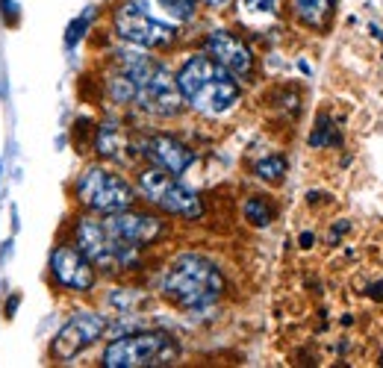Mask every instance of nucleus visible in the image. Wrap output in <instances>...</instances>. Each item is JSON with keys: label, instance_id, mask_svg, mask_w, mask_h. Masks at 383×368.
I'll use <instances>...</instances> for the list:
<instances>
[{"label": "nucleus", "instance_id": "2eb2a0df", "mask_svg": "<svg viewBox=\"0 0 383 368\" xmlns=\"http://www.w3.org/2000/svg\"><path fill=\"white\" fill-rule=\"evenodd\" d=\"M127 148L124 130L118 121H104L95 133V151L104 156V159H121V151Z\"/></svg>", "mask_w": 383, "mask_h": 368}, {"label": "nucleus", "instance_id": "423d86ee", "mask_svg": "<svg viewBox=\"0 0 383 368\" xmlns=\"http://www.w3.org/2000/svg\"><path fill=\"white\" fill-rule=\"evenodd\" d=\"M77 200L89 209V213H121V209H130L136 204V188L130 186L121 174L104 168V165H89L80 180L74 186Z\"/></svg>", "mask_w": 383, "mask_h": 368}, {"label": "nucleus", "instance_id": "20e7f679", "mask_svg": "<svg viewBox=\"0 0 383 368\" xmlns=\"http://www.w3.org/2000/svg\"><path fill=\"white\" fill-rule=\"evenodd\" d=\"M180 356V345L171 333L139 330L112 339L104 348L106 368H148V365H174Z\"/></svg>", "mask_w": 383, "mask_h": 368}, {"label": "nucleus", "instance_id": "39448f33", "mask_svg": "<svg viewBox=\"0 0 383 368\" xmlns=\"http://www.w3.org/2000/svg\"><path fill=\"white\" fill-rule=\"evenodd\" d=\"M74 242H77V248L92 260L95 269H101L106 274L130 271L139 265V248L118 242L112 233L106 230L104 218H92V215L80 218L74 227Z\"/></svg>", "mask_w": 383, "mask_h": 368}, {"label": "nucleus", "instance_id": "f3484780", "mask_svg": "<svg viewBox=\"0 0 383 368\" xmlns=\"http://www.w3.org/2000/svg\"><path fill=\"white\" fill-rule=\"evenodd\" d=\"M254 174L259 177V180H266V183H280L283 180V174H286V159L283 156H266V159H259L254 165Z\"/></svg>", "mask_w": 383, "mask_h": 368}, {"label": "nucleus", "instance_id": "1a4fd4ad", "mask_svg": "<svg viewBox=\"0 0 383 368\" xmlns=\"http://www.w3.org/2000/svg\"><path fill=\"white\" fill-rule=\"evenodd\" d=\"M104 333H106V316H101V312H74L59 327L57 339L50 345L53 360L71 362L74 356H80L86 348H92Z\"/></svg>", "mask_w": 383, "mask_h": 368}, {"label": "nucleus", "instance_id": "6ab92c4d", "mask_svg": "<svg viewBox=\"0 0 383 368\" xmlns=\"http://www.w3.org/2000/svg\"><path fill=\"white\" fill-rule=\"evenodd\" d=\"M310 144L313 148H327V144H342V139H339V133L333 130V124H331V118H319V124H315V130H313V136H310Z\"/></svg>", "mask_w": 383, "mask_h": 368}, {"label": "nucleus", "instance_id": "dca6fc26", "mask_svg": "<svg viewBox=\"0 0 383 368\" xmlns=\"http://www.w3.org/2000/svg\"><path fill=\"white\" fill-rule=\"evenodd\" d=\"M245 218H248L254 227H268L271 218H275V209H271V204H268L266 197L254 195V197L245 200Z\"/></svg>", "mask_w": 383, "mask_h": 368}, {"label": "nucleus", "instance_id": "a878e982", "mask_svg": "<svg viewBox=\"0 0 383 368\" xmlns=\"http://www.w3.org/2000/svg\"><path fill=\"white\" fill-rule=\"evenodd\" d=\"M380 365H383V351H380Z\"/></svg>", "mask_w": 383, "mask_h": 368}, {"label": "nucleus", "instance_id": "4be33fe9", "mask_svg": "<svg viewBox=\"0 0 383 368\" xmlns=\"http://www.w3.org/2000/svg\"><path fill=\"white\" fill-rule=\"evenodd\" d=\"M369 298L371 300H383V280H377V283L369 286Z\"/></svg>", "mask_w": 383, "mask_h": 368}, {"label": "nucleus", "instance_id": "4468645a", "mask_svg": "<svg viewBox=\"0 0 383 368\" xmlns=\"http://www.w3.org/2000/svg\"><path fill=\"white\" fill-rule=\"evenodd\" d=\"M336 3L339 0H295V15L304 27L324 30L336 12Z\"/></svg>", "mask_w": 383, "mask_h": 368}, {"label": "nucleus", "instance_id": "6e6552de", "mask_svg": "<svg viewBox=\"0 0 383 368\" xmlns=\"http://www.w3.org/2000/svg\"><path fill=\"white\" fill-rule=\"evenodd\" d=\"M139 192L145 195V200H150L153 206H159L168 215H177L186 221H195L204 215V204L198 192H192L174 174L157 168V165H150V168L139 174Z\"/></svg>", "mask_w": 383, "mask_h": 368}, {"label": "nucleus", "instance_id": "f03ea898", "mask_svg": "<svg viewBox=\"0 0 383 368\" xmlns=\"http://www.w3.org/2000/svg\"><path fill=\"white\" fill-rule=\"evenodd\" d=\"M222 269L201 253H180L162 274L159 292L180 309H204L224 295Z\"/></svg>", "mask_w": 383, "mask_h": 368}, {"label": "nucleus", "instance_id": "a211bd4d", "mask_svg": "<svg viewBox=\"0 0 383 368\" xmlns=\"http://www.w3.org/2000/svg\"><path fill=\"white\" fill-rule=\"evenodd\" d=\"M159 9H166V15L174 21H192L198 15V0H157Z\"/></svg>", "mask_w": 383, "mask_h": 368}, {"label": "nucleus", "instance_id": "7ed1b4c3", "mask_svg": "<svg viewBox=\"0 0 383 368\" xmlns=\"http://www.w3.org/2000/svg\"><path fill=\"white\" fill-rule=\"evenodd\" d=\"M118 71L127 74L130 83H133L136 106L159 118L180 115L186 97L177 86V77H171L166 65L153 62L139 50H118Z\"/></svg>", "mask_w": 383, "mask_h": 368}, {"label": "nucleus", "instance_id": "bb28decb", "mask_svg": "<svg viewBox=\"0 0 383 368\" xmlns=\"http://www.w3.org/2000/svg\"><path fill=\"white\" fill-rule=\"evenodd\" d=\"M0 168H3V165H0Z\"/></svg>", "mask_w": 383, "mask_h": 368}, {"label": "nucleus", "instance_id": "393cba45", "mask_svg": "<svg viewBox=\"0 0 383 368\" xmlns=\"http://www.w3.org/2000/svg\"><path fill=\"white\" fill-rule=\"evenodd\" d=\"M313 244V233H301V248H310Z\"/></svg>", "mask_w": 383, "mask_h": 368}, {"label": "nucleus", "instance_id": "aec40b11", "mask_svg": "<svg viewBox=\"0 0 383 368\" xmlns=\"http://www.w3.org/2000/svg\"><path fill=\"white\" fill-rule=\"evenodd\" d=\"M239 9H242L245 15H259V18H268V15H277L280 0H239Z\"/></svg>", "mask_w": 383, "mask_h": 368}, {"label": "nucleus", "instance_id": "0eeeda50", "mask_svg": "<svg viewBox=\"0 0 383 368\" xmlns=\"http://www.w3.org/2000/svg\"><path fill=\"white\" fill-rule=\"evenodd\" d=\"M112 27L118 39L145 50H166L177 41V30L166 21L153 18L145 0H121L112 15Z\"/></svg>", "mask_w": 383, "mask_h": 368}, {"label": "nucleus", "instance_id": "9d476101", "mask_svg": "<svg viewBox=\"0 0 383 368\" xmlns=\"http://www.w3.org/2000/svg\"><path fill=\"white\" fill-rule=\"evenodd\" d=\"M104 224L118 242L133 244V248H139V251L166 236V221H159L150 213H139V209H133V206L121 209V213H109L104 218Z\"/></svg>", "mask_w": 383, "mask_h": 368}, {"label": "nucleus", "instance_id": "412c9836", "mask_svg": "<svg viewBox=\"0 0 383 368\" xmlns=\"http://www.w3.org/2000/svg\"><path fill=\"white\" fill-rule=\"evenodd\" d=\"M92 9H86V12L80 15V18H74L71 21V27H68V32H65V44H68V48H74L77 41H80L83 36H86V30H89V21H92Z\"/></svg>", "mask_w": 383, "mask_h": 368}, {"label": "nucleus", "instance_id": "b1692460", "mask_svg": "<svg viewBox=\"0 0 383 368\" xmlns=\"http://www.w3.org/2000/svg\"><path fill=\"white\" fill-rule=\"evenodd\" d=\"M348 227H351V224H348V221H339V224L333 227V242H339V236H342V233H345Z\"/></svg>", "mask_w": 383, "mask_h": 368}, {"label": "nucleus", "instance_id": "f8f14e48", "mask_svg": "<svg viewBox=\"0 0 383 368\" xmlns=\"http://www.w3.org/2000/svg\"><path fill=\"white\" fill-rule=\"evenodd\" d=\"M141 156H148L150 165H157V168L168 171V174H183L189 171L195 165V151L189 148V144H183L180 139L174 136H162V133H157V136H148L145 142L139 144Z\"/></svg>", "mask_w": 383, "mask_h": 368}, {"label": "nucleus", "instance_id": "ddd939ff", "mask_svg": "<svg viewBox=\"0 0 383 368\" xmlns=\"http://www.w3.org/2000/svg\"><path fill=\"white\" fill-rule=\"evenodd\" d=\"M206 53L222 62L230 74L242 77V80L254 74V53H251L248 44L230 30L210 32V39H206Z\"/></svg>", "mask_w": 383, "mask_h": 368}, {"label": "nucleus", "instance_id": "5701e85b", "mask_svg": "<svg viewBox=\"0 0 383 368\" xmlns=\"http://www.w3.org/2000/svg\"><path fill=\"white\" fill-rule=\"evenodd\" d=\"M204 3L210 6V9H227L230 3H233V0H204Z\"/></svg>", "mask_w": 383, "mask_h": 368}, {"label": "nucleus", "instance_id": "f257e3e1", "mask_svg": "<svg viewBox=\"0 0 383 368\" xmlns=\"http://www.w3.org/2000/svg\"><path fill=\"white\" fill-rule=\"evenodd\" d=\"M177 86L186 104L204 115H224L242 97L236 74H230L222 62L206 53H195L183 62V68L177 71Z\"/></svg>", "mask_w": 383, "mask_h": 368}, {"label": "nucleus", "instance_id": "9b49d317", "mask_svg": "<svg viewBox=\"0 0 383 368\" xmlns=\"http://www.w3.org/2000/svg\"><path fill=\"white\" fill-rule=\"evenodd\" d=\"M50 274L62 289H71V292H89L97 280L92 260L77 244H59L50 253Z\"/></svg>", "mask_w": 383, "mask_h": 368}]
</instances>
